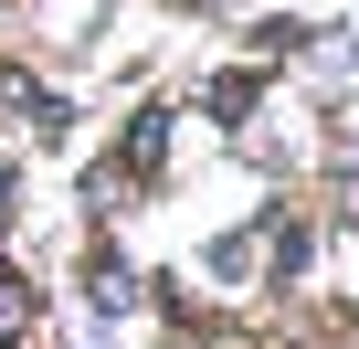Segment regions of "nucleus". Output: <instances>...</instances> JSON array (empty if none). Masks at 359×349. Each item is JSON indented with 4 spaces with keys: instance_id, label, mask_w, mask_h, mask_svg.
<instances>
[{
    "instance_id": "obj_1",
    "label": "nucleus",
    "mask_w": 359,
    "mask_h": 349,
    "mask_svg": "<svg viewBox=\"0 0 359 349\" xmlns=\"http://www.w3.org/2000/svg\"><path fill=\"white\" fill-rule=\"evenodd\" d=\"M0 233H11V180H0Z\"/></svg>"
}]
</instances>
